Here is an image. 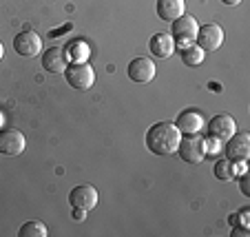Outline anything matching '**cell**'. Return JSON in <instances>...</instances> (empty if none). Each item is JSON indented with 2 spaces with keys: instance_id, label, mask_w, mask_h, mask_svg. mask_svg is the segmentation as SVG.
I'll use <instances>...</instances> for the list:
<instances>
[{
  "instance_id": "18",
  "label": "cell",
  "mask_w": 250,
  "mask_h": 237,
  "mask_svg": "<svg viewBox=\"0 0 250 237\" xmlns=\"http://www.w3.org/2000/svg\"><path fill=\"white\" fill-rule=\"evenodd\" d=\"M182 56V62H184L186 66H197L204 62V51L197 47V44H193V47H184L180 51Z\"/></svg>"
},
{
  "instance_id": "24",
  "label": "cell",
  "mask_w": 250,
  "mask_h": 237,
  "mask_svg": "<svg viewBox=\"0 0 250 237\" xmlns=\"http://www.w3.org/2000/svg\"><path fill=\"white\" fill-rule=\"evenodd\" d=\"M2 56H5V44L0 43V60H2Z\"/></svg>"
},
{
  "instance_id": "5",
  "label": "cell",
  "mask_w": 250,
  "mask_h": 237,
  "mask_svg": "<svg viewBox=\"0 0 250 237\" xmlns=\"http://www.w3.org/2000/svg\"><path fill=\"white\" fill-rule=\"evenodd\" d=\"M195 43L197 47L202 49L204 53L208 51H215V49L222 47L224 43V29L215 22H208V24H202L197 29V36H195Z\"/></svg>"
},
{
  "instance_id": "13",
  "label": "cell",
  "mask_w": 250,
  "mask_h": 237,
  "mask_svg": "<svg viewBox=\"0 0 250 237\" xmlns=\"http://www.w3.org/2000/svg\"><path fill=\"white\" fill-rule=\"evenodd\" d=\"M148 51L153 53L155 58H168L173 56L175 51V40L173 36H168V33H153L151 36V43H148Z\"/></svg>"
},
{
  "instance_id": "21",
  "label": "cell",
  "mask_w": 250,
  "mask_h": 237,
  "mask_svg": "<svg viewBox=\"0 0 250 237\" xmlns=\"http://www.w3.org/2000/svg\"><path fill=\"white\" fill-rule=\"evenodd\" d=\"M204 142H208L206 151H212V153L219 151V140H217V138H208V140H204Z\"/></svg>"
},
{
  "instance_id": "8",
  "label": "cell",
  "mask_w": 250,
  "mask_h": 237,
  "mask_svg": "<svg viewBox=\"0 0 250 237\" xmlns=\"http://www.w3.org/2000/svg\"><path fill=\"white\" fill-rule=\"evenodd\" d=\"M126 73L133 82L137 85H146L155 78V65L151 58H133L126 66Z\"/></svg>"
},
{
  "instance_id": "23",
  "label": "cell",
  "mask_w": 250,
  "mask_h": 237,
  "mask_svg": "<svg viewBox=\"0 0 250 237\" xmlns=\"http://www.w3.org/2000/svg\"><path fill=\"white\" fill-rule=\"evenodd\" d=\"M222 2H224V5H228V7H237L241 0H222Z\"/></svg>"
},
{
  "instance_id": "1",
  "label": "cell",
  "mask_w": 250,
  "mask_h": 237,
  "mask_svg": "<svg viewBox=\"0 0 250 237\" xmlns=\"http://www.w3.org/2000/svg\"><path fill=\"white\" fill-rule=\"evenodd\" d=\"M182 133L177 131L173 122H155L151 129L146 131V149L155 155H173L180 147Z\"/></svg>"
},
{
  "instance_id": "3",
  "label": "cell",
  "mask_w": 250,
  "mask_h": 237,
  "mask_svg": "<svg viewBox=\"0 0 250 237\" xmlns=\"http://www.w3.org/2000/svg\"><path fill=\"white\" fill-rule=\"evenodd\" d=\"M226 160H230L232 164H246V160L250 157V133L248 131H239L232 133L230 138L226 140Z\"/></svg>"
},
{
  "instance_id": "22",
  "label": "cell",
  "mask_w": 250,
  "mask_h": 237,
  "mask_svg": "<svg viewBox=\"0 0 250 237\" xmlns=\"http://www.w3.org/2000/svg\"><path fill=\"white\" fill-rule=\"evenodd\" d=\"M69 29H71V24H64V27H62V29H58V31H56V29H53V31L49 33V36H51V38H58V36H60V33L69 31Z\"/></svg>"
},
{
  "instance_id": "2",
  "label": "cell",
  "mask_w": 250,
  "mask_h": 237,
  "mask_svg": "<svg viewBox=\"0 0 250 237\" xmlns=\"http://www.w3.org/2000/svg\"><path fill=\"white\" fill-rule=\"evenodd\" d=\"M62 73H64L69 86H73V89H78V91L91 89L95 82L93 66L86 65V62H71V65H66V69Z\"/></svg>"
},
{
  "instance_id": "7",
  "label": "cell",
  "mask_w": 250,
  "mask_h": 237,
  "mask_svg": "<svg viewBox=\"0 0 250 237\" xmlns=\"http://www.w3.org/2000/svg\"><path fill=\"white\" fill-rule=\"evenodd\" d=\"M14 49L18 56L22 58H33L42 51V40L36 31H22L14 36Z\"/></svg>"
},
{
  "instance_id": "15",
  "label": "cell",
  "mask_w": 250,
  "mask_h": 237,
  "mask_svg": "<svg viewBox=\"0 0 250 237\" xmlns=\"http://www.w3.org/2000/svg\"><path fill=\"white\" fill-rule=\"evenodd\" d=\"M184 0H157V16L164 22H173L180 16H184Z\"/></svg>"
},
{
  "instance_id": "12",
  "label": "cell",
  "mask_w": 250,
  "mask_h": 237,
  "mask_svg": "<svg viewBox=\"0 0 250 237\" xmlns=\"http://www.w3.org/2000/svg\"><path fill=\"white\" fill-rule=\"evenodd\" d=\"M208 127V133H210V138H217V140H228L232 133L237 131V124L230 115L226 113H219L206 124Z\"/></svg>"
},
{
  "instance_id": "11",
  "label": "cell",
  "mask_w": 250,
  "mask_h": 237,
  "mask_svg": "<svg viewBox=\"0 0 250 237\" xmlns=\"http://www.w3.org/2000/svg\"><path fill=\"white\" fill-rule=\"evenodd\" d=\"M175 127L177 131L184 133V135H190V133H199L204 127V118L197 109H184L177 118H175Z\"/></svg>"
},
{
  "instance_id": "6",
  "label": "cell",
  "mask_w": 250,
  "mask_h": 237,
  "mask_svg": "<svg viewBox=\"0 0 250 237\" xmlns=\"http://www.w3.org/2000/svg\"><path fill=\"white\" fill-rule=\"evenodd\" d=\"M24 135L14 127H5L0 129V153L2 155H9V157H16L24 151Z\"/></svg>"
},
{
  "instance_id": "20",
  "label": "cell",
  "mask_w": 250,
  "mask_h": 237,
  "mask_svg": "<svg viewBox=\"0 0 250 237\" xmlns=\"http://www.w3.org/2000/svg\"><path fill=\"white\" fill-rule=\"evenodd\" d=\"M237 180H239V189H241V193H244V195H250V184H248V175H246V173H241V175L237 177Z\"/></svg>"
},
{
  "instance_id": "16",
  "label": "cell",
  "mask_w": 250,
  "mask_h": 237,
  "mask_svg": "<svg viewBox=\"0 0 250 237\" xmlns=\"http://www.w3.org/2000/svg\"><path fill=\"white\" fill-rule=\"evenodd\" d=\"M66 56V60L71 62H84V58L89 56V47H86L82 40H73V43L66 44V49H62Z\"/></svg>"
},
{
  "instance_id": "17",
  "label": "cell",
  "mask_w": 250,
  "mask_h": 237,
  "mask_svg": "<svg viewBox=\"0 0 250 237\" xmlns=\"http://www.w3.org/2000/svg\"><path fill=\"white\" fill-rule=\"evenodd\" d=\"M47 226L38 219H31V222H24L18 231V237H47Z\"/></svg>"
},
{
  "instance_id": "10",
  "label": "cell",
  "mask_w": 250,
  "mask_h": 237,
  "mask_svg": "<svg viewBox=\"0 0 250 237\" xmlns=\"http://www.w3.org/2000/svg\"><path fill=\"white\" fill-rule=\"evenodd\" d=\"M173 27H170V33H173L175 38L173 40H177V43H190V40H195V36H197V20L193 18V16H180L177 20H173Z\"/></svg>"
},
{
  "instance_id": "14",
  "label": "cell",
  "mask_w": 250,
  "mask_h": 237,
  "mask_svg": "<svg viewBox=\"0 0 250 237\" xmlns=\"http://www.w3.org/2000/svg\"><path fill=\"white\" fill-rule=\"evenodd\" d=\"M66 65H69V60H66L64 51L62 49H49V51L42 53V69L49 73H62L66 69Z\"/></svg>"
},
{
  "instance_id": "4",
  "label": "cell",
  "mask_w": 250,
  "mask_h": 237,
  "mask_svg": "<svg viewBox=\"0 0 250 237\" xmlns=\"http://www.w3.org/2000/svg\"><path fill=\"white\" fill-rule=\"evenodd\" d=\"M177 151H180V157L184 162H188V164H199V162L204 160V155H206V142L199 138L197 133H190V135H184V138L180 140Z\"/></svg>"
},
{
  "instance_id": "9",
  "label": "cell",
  "mask_w": 250,
  "mask_h": 237,
  "mask_svg": "<svg viewBox=\"0 0 250 237\" xmlns=\"http://www.w3.org/2000/svg\"><path fill=\"white\" fill-rule=\"evenodd\" d=\"M69 204L71 209H80V211H91L98 206V191L89 184H80L69 193Z\"/></svg>"
},
{
  "instance_id": "19",
  "label": "cell",
  "mask_w": 250,
  "mask_h": 237,
  "mask_svg": "<svg viewBox=\"0 0 250 237\" xmlns=\"http://www.w3.org/2000/svg\"><path fill=\"white\" fill-rule=\"evenodd\" d=\"M212 173H215V177L222 182H230L235 180V164H232L230 160H219L217 164H215V169H212Z\"/></svg>"
}]
</instances>
